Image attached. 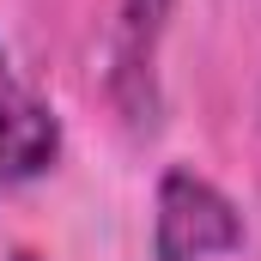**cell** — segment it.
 Wrapping results in <instances>:
<instances>
[{
    "label": "cell",
    "mask_w": 261,
    "mask_h": 261,
    "mask_svg": "<svg viewBox=\"0 0 261 261\" xmlns=\"http://www.w3.org/2000/svg\"><path fill=\"white\" fill-rule=\"evenodd\" d=\"M55 158H61V116L18 79L12 55L0 49V182L6 189L37 182L55 170Z\"/></svg>",
    "instance_id": "3957f363"
},
{
    "label": "cell",
    "mask_w": 261,
    "mask_h": 261,
    "mask_svg": "<svg viewBox=\"0 0 261 261\" xmlns=\"http://www.w3.org/2000/svg\"><path fill=\"white\" fill-rule=\"evenodd\" d=\"M12 261H43V255H37V249H12Z\"/></svg>",
    "instance_id": "277c9868"
},
{
    "label": "cell",
    "mask_w": 261,
    "mask_h": 261,
    "mask_svg": "<svg viewBox=\"0 0 261 261\" xmlns=\"http://www.w3.org/2000/svg\"><path fill=\"white\" fill-rule=\"evenodd\" d=\"M176 0H122L110 37V97L134 128L158 122V49L170 31Z\"/></svg>",
    "instance_id": "7a4b0ae2"
},
{
    "label": "cell",
    "mask_w": 261,
    "mask_h": 261,
    "mask_svg": "<svg viewBox=\"0 0 261 261\" xmlns=\"http://www.w3.org/2000/svg\"><path fill=\"white\" fill-rule=\"evenodd\" d=\"M243 213L219 182L170 164L152 189V261H225L243 249Z\"/></svg>",
    "instance_id": "6da1fadb"
}]
</instances>
